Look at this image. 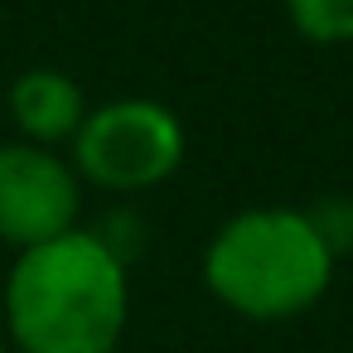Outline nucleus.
I'll use <instances>...</instances> for the list:
<instances>
[{"label": "nucleus", "mask_w": 353, "mask_h": 353, "mask_svg": "<svg viewBox=\"0 0 353 353\" xmlns=\"http://www.w3.org/2000/svg\"><path fill=\"white\" fill-rule=\"evenodd\" d=\"M83 184L78 170L49 145H0V242L30 252L78 228Z\"/></svg>", "instance_id": "nucleus-4"}, {"label": "nucleus", "mask_w": 353, "mask_h": 353, "mask_svg": "<svg viewBox=\"0 0 353 353\" xmlns=\"http://www.w3.org/2000/svg\"><path fill=\"white\" fill-rule=\"evenodd\" d=\"M88 97L78 88V78L59 73V68H25L10 83V117L20 126V136L30 145H63L78 136V126L88 121Z\"/></svg>", "instance_id": "nucleus-5"}, {"label": "nucleus", "mask_w": 353, "mask_h": 353, "mask_svg": "<svg viewBox=\"0 0 353 353\" xmlns=\"http://www.w3.org/2000/svg\"><path fill=\"white\" fill-rule=\"evenodd\" d=\"M285 15L310 44H353V0H285Z\"/></svg>", "instance_id": "nucleus-6"}, {"label": "nucleus", "mask_w": 353, "mask_h": 353, "mask_svg": "<svg viewBox=\"0 0 353 353\" xmlns=\"http://www.w3.org/2000/svg\"><path fill=\"white\" fill-rule=\"evenodd\" d=\"M184 165V126L170 107L150 97H121L92 107L73 136L78 179L107 194H145L160 189Z\"/></svg>", "instance_id": "nucleus-3"}, {"label": "nucleus", "mask_w": 353, "mask_h": 353, "mask_svg": "<svg viewBox=\"0 0 353 353\" xmlns=\"http://www.w3.org/2000/svg\"><path fill=\"white\" fill-rule=\"evenodd\" d=\"M334 261V247L305 208H242L213 232L203 281L232 314L276 324L324 300Z\"/></svg>", "instance_id": "nucleus-2"}, {"label": "nucleus", "mask_w": 353, "mask_h": 353, "mask_svg": "<svg viewBox=\"0 0 353 353\" xmlns=\"http://www.w3.org/2000/svg\"><path fill=\"white\" fill-rule=\"evenodd\" d=\"M0 353H6V348H0Z\"/></svg>", "instance_id": "nucleus-7"}, {"label": "nucleus", "mask_w": 353, "mask_h": 353, "mask_svg": "<svg viewBox=\"0 0 353 353\" xmlns=\"http://www.w3.org/2000/svg\"><path fill=\"white\" fill-rule=\"evenodd\" d=\"M126 314V261L83 228L20 252L6 276V329L20 353H117Z\"/></svg>", "instance_id": "nucleus-1"}]
</instances>
